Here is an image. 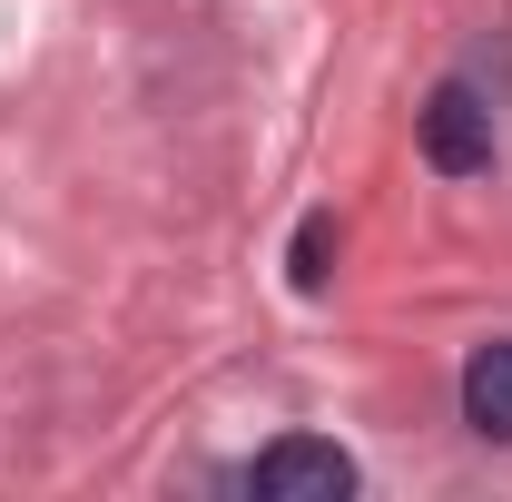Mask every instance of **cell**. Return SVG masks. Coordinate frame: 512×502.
<instances>
[{
  "label": "cell",
  "instance_id": "obj_1",
  "mask_svg": "<svg viewBox=\"0 0 512 502\" xmlns=\"http://www.w3.org/2000/svg\"><path fill=\"white\" fill-rule=\"evenodd\" d=\"M424 158H434L444 178H483V168H493V99H483L473 79H444V89L424 99Z\"/></svg>",
  "mask_w": 512,
  "mask_h": 502
},
{
  "label": "cell",
  "instance_id": "obj_2",
  "mask_svg": "<svg viewBox=\"0 0 512 502\" xmlns=\"http://www.w3.org/2000/svg\"><path fill=\"white\" fill-rule=\"evenodd\" d=\"M247 483L266 502H345L355 493V463H345L335 443H316V434H286V443H266L247 463Z\"/></svg>",
  "mask_w": 512,
  "mask_h": 502
},
{
  "label": "cell",
  "instance_id": "obj_3",
  "mask_svg": "<svg viewBox=\"0 0 512 502\" xmlns=\"http://www.w3.org/2000/svg\"><path fill=\"white\" fill-rule=\"evenodd\" d=\"M463 424L483 443H512V345H473L463 355Z\"/></svg>",
  "mask_w": 512,
  "mask_h": 502
},
{
  "label": "cell",
  "instance_id": "obj_4",
  "mask_svg": "<svg viewBox=\"0 0 512 502\" xmlns=\"http://www.w3.org/2000/svg\"><path fill=\"white\" fill-rule=\"evenodd\" d=\"M325 256H335V217H306V227H296V286H306V296H316L325 276H335Z\"/></svg>",
  "mask_w": 512,
  "mask_h": 502
}]
</instances>
